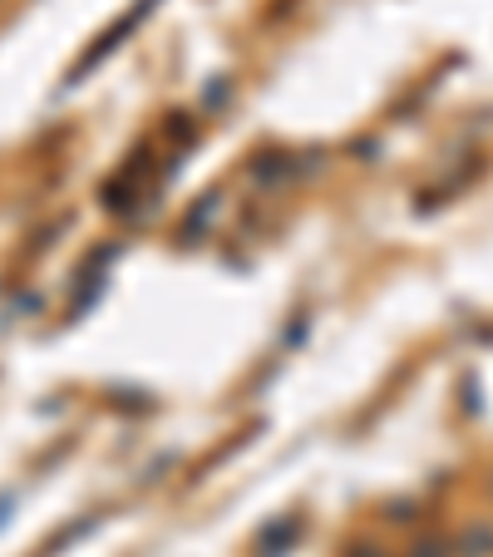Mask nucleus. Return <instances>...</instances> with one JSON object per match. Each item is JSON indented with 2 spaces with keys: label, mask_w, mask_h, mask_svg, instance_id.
Here are the masks:
<instances>
[{
  "label": "nucleus",
  "mask_w": 493,
  "mask_h": 557,
  "mask_svg": "<svg viewBox=\"0 0 493 557\" xmlns=\"http://www.w3.org/2000/svg\"><path fill=\"white\" fill-rule=\"evenodd\" d=\"M360 557H370V547H366V553H360Z\"/></svg>",
  "instance_id": "nucleus-1"
}]
</instances>
